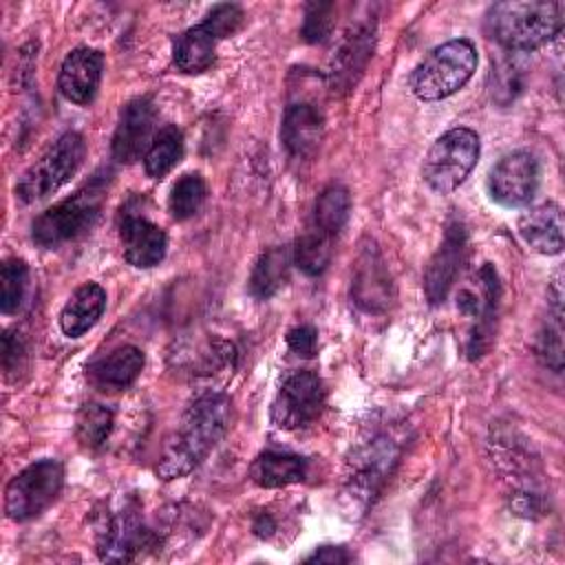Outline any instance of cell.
Wrapping results in <instances>:
<instances>
[{
  "mask_svg": "<svg viewBox=\"0 0 565 565\" xmlns=\"http://www.w3.org/2000/svg\"><path fill=\"white\" fill-rule=\"evenodd\" d=\"M561 335H563V320H556L554 327L547 324L541 331L539 344H536V353H539L541 362L556 373H561V369H563V338Z\"/></svg>",
  "mask_w": 565,
  "mask_h": 565,
  "instance_id": "obj_34",
  "label": "cell"
},
{
  "mask_svg": "<svg viewBox=\"0 0 565 565\" xmlns=\"http://www.w3.org/2000/svg\"><path fill=\"white\" fill-rule=\"evenodd\" d=\"M154 104L148 97L130 99L119 117V124L113 135V157L119 163H135L146 157L152 132H154Z\"/></svg>",
  "mask_w": 565,
  "mask_h": 565,
  "instance_id": "obj_12",
  "label": "cell"
},
{
  "mask_svg": "<svg viewBox=\"0 0 565 565\" xmlns=\"http://www.w3.org/2000/svg\"><path fill=\"white\" fill-rule=\"evenodd\" d=\"M0 360H2V371L7 373V377H11L13 373L18 375L24 369V360H26L24 347H22L20 338L13 335L11 331H4V335H2Z\"/></svg>",
  "mask_w": 565,
  "mask_h": 565,
  "instance_id": "obj_35",
  "label": "cell"
},
{
  "mask_svg": "<svg viewBox=\"0 0 565 565\" xmlns=\"http://www.w3.org/2000/svg\"><path fill=\"white\" fill-rule=\"evenodd\" d=\"M351 296L355 305L369 313L384 311L393 300L391 274L375 245L364 247L358 256L355 274L351 282Z\"/></svg>",
  "mask_w": 565,
  "mask_h": 565,
  "instance_id": "obj_13",
  "label": "cell"
},
{
  "mask_svg": "<svg viewBox=\"0 0 565 565\" xmlns=\"http://www.w3.org/2000/svg\"><path fill=\"white\" fill-rule=\"evenodd\" d=\"M64 468L57 459H40L18 472L4 492V512L11 521H29L42 514L60 494Z\"/></svg>",
  "mask_w": 565,
  "mask_h": 565,
  "instance_id": "obj_8",
  "label": "cell"
},
{
  "mask_svg": "<svg viewBox=\"0 0 565 565\" xmlns=\"http://www.w3.org/2000/svg\"><path fill=\"white\" fill-rule=\"evenodd\" d=\"M214 51H216V38L203 24H196L177 38L172 57L179 71L203 73L212 66Z\"/></svg>",
  "mask_w": 565,
  "mask_h": 565,
  "instance_id": "obj_24",
  "label": "cell"
},
{
  "mask_svg": "<svg viewBox=\"0 0 565 565\" xmlns=\"http://www.w3.org/2000/svg\"><path fill=\"white\" fill-rule=\"evenodd\" d=\"M143 369V353L137 347H119L90 366V380L102 391L128 388Z\"/></svg>",
  "mask_w": 565,
  "mask_h": 565,
  "instance_id": "obj_21",
  "label": "cell"
},
{
  "mask_svg": "<svg viewBox=\"0 0 565 565\" xmlns=\"http://www.w3.org/2000/svg\"><path fill=\"white\" fill-rule=\"evenodd\" d=\"M349 212H351L349 190L342 185H329L318 196L309 225L316 227L318 232L335 238L340 234V230L347 225Z\"/></svg>",
  "mask_w": 565,
  "mask_h": 565,
  "instance_id": "obj_25",
  "label": "cell"
},
{
  "mask_svg": "<svg viewBox=\"0 0 565 565\" xmlns=\"http://www.w3.org/2000/svg\"><path fill=\"white\" fill-rule=\"evenodd\" d=\"M508 57H501L497 62H492V71H490V90L492 97L501 104L508 106L510 102L516 99V95L523 90V79H525V66L519 57V53L508 51Z\"/></svg>",
  "mask_w": 565,
  "mask_h": 565,
  "instance_id": "obj_28",
  "label": "cell"
},
{
  "mask_svg": "<svg viewBox=\"0 0 565 565\" xmlns=\"http://www.w3.org/2000/svg\"><path fill=\"white\" fill-rule=\"evenodd\" d=\"M307 563H327V565H338V563H347L349 554L344 547L338 545H322L318 547L311 556L305 558Z\"/></svg>",
  "mask_w": 565,
  "mask_h": 565,
  "instance_id": "obj_38",
  "label": "cell"
},
{
  "mask_svg": "<svg viewBox=\"0 0 565 565\" xmlns=\"http://www.w3.org/2000/svg\"><path fill=\"white\" fill-rule=\"evenodd\" d=\"M397 457L399 448L386 435L375 437L353 455L351 470L342 490V505L349 516L364 514L369 503H373L386 483L393 466L397 463Z\"/></svg>",
  "mask_w": 565,
  "mask_h": 565,
  "instance_id": "obj_5",
  "label": "cell"
},
{
  "mask_svg": "<svg viewBox=\"0 0 565 565\" xmlns=\"http://www.w3.org/2000/svg\"><path fill=\"white\" fill-rule=\"evenodd\" d=\"M291 252L287 247H271L256 260L249 276V294L258 300H267L278 294L289 280Z\"/></svg>",
  "mask_w": 565,
  "mask_h": 565,
  "instance_id": "obj_23",
  "label": "cell"
},
{
  "mask_svg": "<svg viewBox=\"0 0 565 565\" xmlns=\"http://www.w3.org/2000/svg\"><path fill=\"white\" fill-rule=\"evenodd\" d=\"M287 344L294 353L302 355V358H311L316 353V347H318V333L311 324H300V327H294L289 333H287Z\"/></svg>",
  "mask_w": 565,
  "mask_h": 565,
  "instance_id": "obj_36",
  "label": "cell"
},
{
  "mask_svg": "<svg viewBox=\"0 0 565 565\" xmlns=\"http://www.w3.org/2000/svg\"><path fill=\"white\" fill-rule=\"evenodd\" d=\"M243 9L238 4H216L201 22L216 40L234 35L243 24Z\"/></svg>",
  "mask_w": 565,
  "mask_h": 565,
  "instance_id": "obj_32",
  "label": "cell"
},
{
  "mask_svg": "<svg viewBox=\"0 0 565 565\" xmlns=\"http://www.w3.org/2000/svg\"><path fill=\"white\" fill-rule=\"evenodd\" d=\"M29 289V265L22 258H7L0 267V311H20Z\"/></svg>",
  "mask_w": 565,
  "mask_h": 565,
  "instance_id": "obj_30",
  "label": "cell"
},
{
  "mask_svg": "<svg viewBox=\"0 0 565 565\" xmlns=\"http://www.w3.org/2000/svg\"><path fill=\"white\" fill-rule=\"evenodd\" d=\"M113 428V413L102 404H84L75 417V437L84 448H99Z\"/></svg>",
  "mask_w": 565,
  "mask_h": 565,
  "instance_id": "obj_29",
  "label": "cell"
},
{
  "mask_svg": "<svg viewBox=\"0 0 565 565\" xmlns=\"http://www.w3.org/2000/svg\"><path fill=\"white\" fill-rule=\"evenodd\" d=\"M181 157H183V135L177 126H166L154 135L143 157V168L148 177L161 179L181 161Z\"/></svg>",
  "mask_w": 565,
  "mask_h": 565,
  "instance_id": "obj_27",
  "label": "cell"
},
{
  "mask_svg": "<svg viewBox=\"0 0 565 565\" xmlns=\"http://www.w3.org/2000/svg\"><path fill=\"white\" fill-rule=\"evenodd\" d=\"M232 422V399L223 393L196 397L168 437L157 463V475L179 479L192 472L223 439Z\"/></svg>",
  "mask_w": 565,
  "mask_h": 565,
  "instance_id": "obj_1",
  "label": "cell"
},
{
  "mask_svg": "<svg viewBox=\"0 0 565 565\" xmlns=\"http://www.w3.org/2000/svg\"><path fill=\"white\" fill-rule=\"evenodd\" d=\"M539 181V159L527 150H514L499 159V163L490 170L488 192L492 201L503 207H523L534 199Z\"/></svg>",
  "mask_w": 565,
  "mask_h": 565,
  "instance_id": "obj_10",
  "label": "cell"
},
{
  "mask_svg": "<svg viewBox=\"0 0 565 565\" xmlns=\"http://www.w3.org/2000/svg\"><path fill=\"white\" fill-rule=\"evenodd\" d=\"M333 4L331 2H311L307 4L305 11V22H302V38L307 42H320L331 33L333 24Z\"/></svg>",
  "mask_w": 565,
  "mask_h": 565,
  "instance_id": "obj_33",
  "label": "cell"
},
{
  "mask_svg": "<svg viewBox=\"0 0 565 565\" xmlns=\"http://www.w3.org/2000/svg\"><path fill=\"white\" fill-rule=\"evenodd\" d=\"M119 241L124 258L139 269L154 267L163 260L168 249L166 232L143 216L126 214L119 223Z\"/></svg>",
  "mask_w": 565,
  "mask_h": 565,
  "instance_id": "obj_15",
  "label": "cell"
},
{
  "mask_svg": "<svg viewBox=\"0 0 565 565\" xmlns=\"http://www.w3.org/2000/svg\"><path fill=\"white\" fill-rule=\"evenodd\" d=\"M322 130H324V117L313 104L300 102V104H291L285 110L280 137L291 157H309L318 148L322 139Z\"/></svg>",
  "mask_w": 565,
  "mask_h": 565,
  "instance_id": "obj_17",
  "label": "cell"
},
{
  "mask_svg": "<svg viewBox=\"0 0 565 565\" xmlns=\"http://www.w3.org/2000/svg\"><path fill=\"white\" fill-rule=\"evenodd\" d=\"M106 309V291L97 282H84L66 300L60 313V327L68 338H79L102 318Z\"/></svg>",
  "mask_w": 565,
  "mask_h": 565,
  "instance_id": "obj_20",
  "label": "cell"
},
{
  "mask_svg": "<svg viewBox=\"0 0 565 565\" xmlns=\"http://www.w3.org/2000/svg\"><path fill=\"white\" fill-rule=\"evenodd\" d=\"M327 391L320 375L313 371L289 373L271 404V422L278 428L294 430L316 422L324 408Z\"/></svg>",
  "mask_w": 565,
  "mask_h": 565,
  "instance_id": "obj_9",
  "label": "cell"
},
{
  "mask_svg": "<svg viewBox=\"0 0 565 565\" xmlns=\"http://www.w3.org/2000/svg\"><path fill=\"white\" fill-rule=\"evenodd\" d=\"M479 137L470 128H452L444 132L424 159V181L437 194H448L463 183L479 159Z\"/></svg>",
  "mask_w": 565,
  "mask_h": 565,
  "instance_id": "obj_7",
  "label": "cell"
},
{
  "mask_svg": "<svg viewBox=\"0 0 565 565\" xmlns=\"http://www.w3.org/2000/svg\"><path fill=\"white\" fill-rule=\"evenodd\" d=\"M565 22L563 2H497L486 13V29L503 49L527 53L547 44Z\"/></svg>",
  "mask_w": 565,
  "mask_h": 565,
  "instance_id": "obj_2",
  "label": "cell"
},
{
  "mask_svg": "<svg viewBox=\"0 0 565 565\" xmlns=\"http://www.w3.org/2000/svg\"><path fill=\"white\" fill-rule=\"evenodd\" d=\"M519 234L539 254H561L563 249V212L556 203L530 207L519 216Z\"/></svg>",
  "mask_w": 565,
  "mask_h": 565,
  "instance_id": "obj_18",
  "label": "cell"
},
{
  "mask_svg": "<svg viewBox=\"0 0 565 565\" xmlns=\"http://www.w3.org/2000/svg\"><path fill=\"white\" fill-rule=\"evenodd\" d=\"M254 534L256 536H260V539H267V536H271V532L276 530V523H274V519H271V514L269 512H260L256 519H254Z\"/></svg>",
  "mask_w": 565,
  "mask_h": 565,
  "instance_id": "obj_39",
  "label": "cell"
},
{
  "mask_svg": "<svg viewBox=\"0 0 565 565\" xmlns=\"http://www.w3.org/2000/svg\"><path fill=\"white\" fill-rule=\"evenodd\" d=\"M84 139L79 132H64L33 166L24 170L15 185L22 203H35L57 192L84 161Z\"/></svg>",
  "mask_w": 565,
  "mask_h": 565,
  "instance_id": "obj_6",
  "label": "cell"
},
{
  "mask_svg": "<svg viewBox=\"0 0 565 565\" xmlns=\"http://www.w3.org/2000/svg\"><path fill=\"white\" fill-rule=\"evenodd\" d=\"M466 249H468V234L463 225L455 221L446 227L444 241L433 254V258L428 260V267L424 274V291L430 305H439L446 300L466 260Z\"/></svg>",
  "mask_w": 565,
  "mask_h": 565,
  "instance_id": "obj_11",
  "label": "cell"
},
{
  "mask_svg": "<svg viewBox=\"0 0 565 565\" xmlns=\"http://www.w3.org/2000/svg\"><path fill=\"white\" fill-rule=\"evenodd\" d=\"M205 196H207V185H205L203 177L196 174V172L183 174L172 185V192H170V199H168V207H170L172 218L185 221V218L194 216L201 210Z\"/></svg>",
  "mask_w": 565,
  "mask_h": 565,
  "instance_id": "obj_31",
  "label": "cell"
},
{
  "mask_svg": "<svg viewBox=\"0 0 565 565\" xmlns=\"http://www.w3.org/2000/svg\"><path fill=\"white\" fill-rule=\"evenodd\" d=\"M152 534L143 527L141 519L135 510H121L119 514L110 516L99 530L97 552L102 561L108 563H126L132 561L141 547H148Z\"/></svg>",
  "mask_w": 565,
  "mask_h": 565,
  "instance_id": "obj_14",
  "label": "cell"
},
{
  "mask_svg": "<svg viewBox=\"0 0 565 565\" xmlns=\"http://www.w3.org/2000/svg\"><path fill=\"white\" fill-rule=\"evenodd\" d=\"M305 475H307L305 457L276 452V450L260 452L249 468L252 481L260 488H282L289 483H298L305 479Z\"/></svg>",
  "mask_w": 565,
  "mask_h": 565,
  "instance_id": "obj_22",
  "label": "cell"
},
{
  "mask_svg": "<svg viewBox=\"0 0 565 565\" xmlns=\"http://www.w3.org/2000/svg\"><path fill=\"white\" fill-rule=\"evenodd\" d=\"M331 252H333V238L307 225V230L294 243L291 258L302 274L320 276L331 260Z\"/></svg>",
  "mask_w": 565,
  "mask_h": 565,
  "instance_id": "obj_26",
  "label": "cell"
},
{
  "mask_svg": "<svg viewBox=\"0 0 565 565\" xmlns=\"http://www.w3.org/2000/svg\"><path fill=\"white\" fill-rule=\"evenodd\" d=\"M373 51V31L369 24H360L347 33L338 53L331 60V86L335 88H351L360 73L364 71Z\"/></svg>",
  "mask_w": 565,
  "mask_h": 565,
  "instance_id": "obj_19",
  "label": "cell"
},
{
  "mask_svg": "<svg viewBox=\"0 0 565 565\" xmlns=\"http://www.w3.org/2000/svg\"><path fill=\"white\" fill-rule=\"evenodd\" d=\"M510 505L521 516H536V512H541V497L536 492L519 490V492L512 494Z\"/></svg>",
  "mask_w": 565,
  "mask_h": 565,
  "instance_id": "obj_37",
  "label": "cell"
},
{
  "mask_svg": "<svg viewBox=\"0 0 565 565\" xmlns=\"http://www.w3.org/2000/svg\"><path fill=\"white\" fill-rule=\"evenodd\" d=\"M477 68V49L470 40L459 38L433 49L411 73L408 86L422 102L450 97L472 77Z\"/></svg>",
  "mask_w": 565,
  "mask_h": 565,
  "instance_id": "obj_3",
  "label": "cell"
},
{
  "mask_svg": "<svg viewBox=\"0 0 565 565\" xmlns=\"http://www.w3.org/2000/svg\"><path fill=\"white\" fill-rule=\"evenodd\" d=\"M106 194L104 177L90 179L68 199L44 210L31 225V236L40 247L53 249L84 234L99 216Z\"/></svg>",
  "mask_w": 565,
  "mask_h": 565,
  "instance_id": "obj_4",
  "label": "cell"
},
{
  "mask_svg": "<svg viewBox=\"0 0 565 565\" xmlns=\"http://www.w3.org/2000/svg\"><path fill=\"white\" fill-rule=\"evenodd\" d=\"M104 68V55L95 49H75L71 51L60 68V90L73 104L93 102Z\"/></svg>",
  "mask_w": 565,
  "mask_h": 565,
  "instance_id": "obj_16",
  "label": "cell"
}]
</instances>
